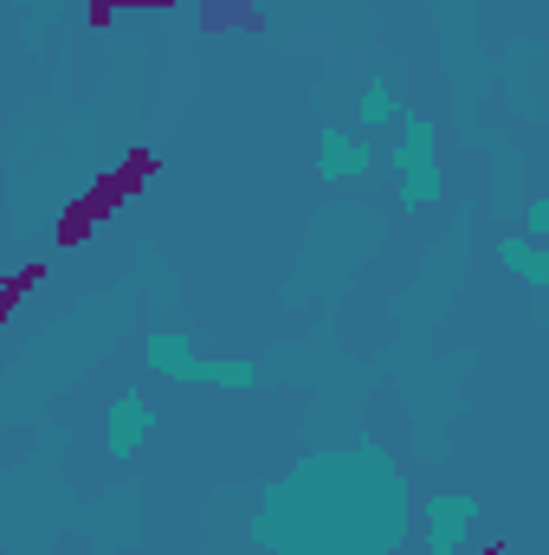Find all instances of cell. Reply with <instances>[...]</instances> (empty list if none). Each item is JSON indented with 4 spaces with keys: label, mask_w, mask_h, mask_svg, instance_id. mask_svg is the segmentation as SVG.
<instances>
[{
    "label": "cell",
    "mask_w": 549,
    "mask_h": 555,
    "mask_svg": "<svg viewBox=\"0 0 549 555\" xmlns=\"http://www.w3.org/2000/svg\"><path fill=\"white\" fill-rule=\"evenodd\" d=\"M149 369L181 375V382H214V388H253V375H259L253 362H207L181 336H149Z\"/></svg>",
    "instance_id": "6da1fadb"
},
{
    "label": "cell",
    "mask_w": 549,
    "mask_h": 555,
    "mask_svg": "<svg viewBox=\"0 0 549 555\" xmlns=\"http://www.w3.org/2000/svg\"><path fill=\"white\" fill-rule=\"evenodd\" d=\"M395 175H401V207L439 201V168H433V124L408 117V130L395 142Z\"/></svg>",
    "instance_id": "7a4b0ae2"
},
{
    "label": "cell",
    "mask_w": 549,
    "mask_h": 555,
    "mask_svg": "<svg viewBox=\"0 0 549 555\" xmlns=\"http://www.w3.org/2000/svg\"><path fill=\"white\" fill-rule=\"evenodd\" d=\"M472 524H478V504H472L465 491H439V498H426V555H465Z\"/></svg>",
    "instance_id": "3957f363"
},
{
    "label": "cell",
    "mask_w": 549,
    "mask_h": 555,
    "mask_svg": "<svg viewBox=\"0 0 549 555\" xmlns=\"http://www.w3.org/2000/svg\"><path fill=\"white\" fill-rule=\"evenodd\" d=\"M317 168H323V181H349V175H369V168H375V149L356 137V130L330 124V130L317 137Z\"/></svg>",
    "instance_id": "277c9868"
},
{
    "label": "cell",
    "mask_w": 549,
    "mask_h": 555,
    "mask_svg": "<svg viewBox=\"0 0 549 555\" xmlns=\"http://www.w3.org/2000/svg\"><path fill=\"white\" fill-rule=\"evenodd\" d=\"M149 426H155V408L142 395H117L111 401V459H137L149 446Z\"/></svg>",
    "instance_id": "5b68a950"
},
{
    "label": "cell",
    "mask_w": 549,
    "mask_h": 555,
    "mask_svg": "<svg viewBox=\"0 0 549 555\" xmlns=\"http://www.w3.org/2000/svg\"><path fill=\"white\" fill-rule=\"evenodd\" d=\"M498 266H511V272L524 278V284H549V246L544 240H524V233H505L498 240Z\"/></svg>",
    "instance_id": "8992f818"
},
{
    "label": "cell",
    "mask_w": 549,
    "mask_h": 555,
    "mask_svg": "<svg viewBox=\"0 0 549 555\" xmlns=\"http://www.w3.org/2000/svg\"><path fill=\"white\" fill-rule=\"evenodd\" d=\"M395 117V85L388 78H369V91H362V124H388Z\"/></svg>",
    "instance_id": "52a82bcc"
},
{
    "label": "cell",
    "mask_w": 549,
    "mask_h": 555,
    "mask_svg": "<svg viewBox=\"0 0 549 555\" xmlns=\"http://www.w3.org/2000/svg\"><path fill=\"white\" fill-rule=\"evenodd\" d=\"M524 240H549V201H544V194L524 207Z\"/></svg>",
    "instance_id": "ba28073f"
}]
</instances>
